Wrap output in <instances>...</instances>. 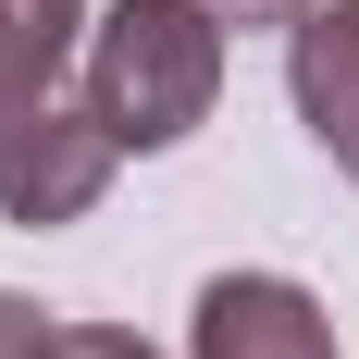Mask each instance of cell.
Wrapping results in <instances>:
<instances>
[{"label":"cell","instance_id":"cell-1","mask_svg":"<svg viewBox=\"0 0 359 359\" xmlns=\"http://www.w3.org/2000/svg\"><path fill=\"white\" fill-rule=\"evenodd\" d=\"M87 111L124 149H186L223 100V25L198 0H111L87 13Z\"/></svg>","mask_w":359,"mask_h":359},{"label":"cell","instance_id":"cell-2","mask_svg":"<svg viewBox=\"0 0 359 359\" xmlns=\"http://www.w3.org/2000/svg\"><path fill=\"white\" fill-rule=\"evenodd\" d=\"M111 161H124V137H111L87 100H25V111H0V223H25V236L87 223L100 186H111Z\"/></svg>","mask_w":359,"mask_h":359},{"label":"cell","instance_id":"cell-3","mask_svg":"<svg viewBox=\"0 0 359 359\" xmlns=\"http://www.w3.org/2000/svg\"><path fill=\"white\" fill-rule=\"evenodd\" d=\"M186 359H347V347H334V310L310 285H285V273H211Z\"/></svg>","mask_w":359,"mask_h":359},{"label":"cell","instance_id":"cell-4","mask_svg":"<svg viewBox=\"0 0 359 359\" xmlns=\"http://www.w3.org/2000/svg\"><path fill=\"white\" fill-rule=\"evenodd\" d=\"M285 87H297V124L323 137V161L359 174V0H310L285 25Z\"/></svg>","mask_w":359,"mask_h":359},{"label":"cell","instance_id":"cell-5","mask_svg":"<svg viewBox=\"0 0 359 359\" xmlns=\"http://www.w3.org/2000/svg\"><path fill=\"white\" fill-rule=\"evenodd\" d=\"M74 50H87V0H0V111L50 100Z\"/></svg>","mask_w":359,"mask_h":359},{"label":"cell","instance_id":"cell-6","mask_svg":"<svg viewBox=\"0 0 359 359\" xmlns=\"http://www.w3.org/2000/svg\"><path fill=\"white\" fill-rule=\"evenodd\" d=\"M50 359H161V347L124 323H50Z\"/></svg>","mask_w":359,"mask_h":359},{"label":"cell","instance_id":"cell-7","mask_svg":"<svg viewBox=\"0 0 359 359\" xmlns=\"http://www.w3.org/2000/svg\"><path fill=\"white\" fill-rule=\"evenodd\" d=\"M0 359H50V310L37 297H0Z\"/></svg>","mask_w":359,"mask_h":359},{"label":"cell","instance_id":"cell-8","mask_svg":"<svg viewBox=\"0 0 359 359\" xmlns=\"http://www.w3.org/2000/svg\"><path fill=\"white\" fill-rule=\"evenodd\" d=\"M198 13H211V25H297L310 0H198Z\"/></svg>","mask_w":359,"mask_h":359}]
</instances>
